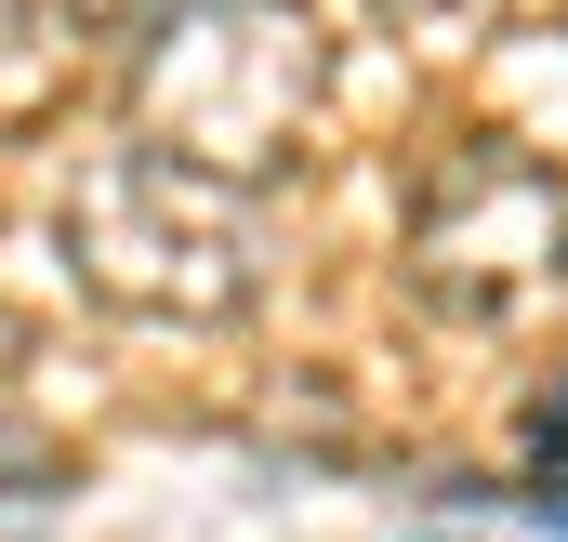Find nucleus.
Returning a JSON list of instances; mask_svg holds the SVG:
<instances>
[{"mask_svg": "<svg viewBox=\"0 0 568 542\" xmlns=\"http://www.w3.org/2000/svg\"><path fill=\"white\" fill-rule=\"evenodd\" d=\"M410 265L449 318H529L568 291V185L529 145H463L410 199Z\"/></svg>", "mask_w": 568, "mask_h": 542, "instance_id": "7ed1b4c3", "label": "nucleus"}, {"mask_svg": "<svg viewBox=\"0 0 568 542\" xmlns=\"http://www.w3.org/2000/svg\"><path fill=\"white\" fill-rule=\"evenodd\" d=\"M67 265L106 304H145V318H225L252 291L239 185L172 159V145H106L80 172V199H67Z\"/></svg>", "mask_w": 568, "mask_h": 542, "instance_id": "f03ea898", "label": "nucleus"}, {"mask_svg": "<svg viewBox=\"0 0 568 542\" xmlns=\"http://www.w3.org/2000/svg\"><path fill=\"white\" fill-rule=\"evenodd\" d=\"M133 107H145V145L252 185L278 172L304 120H317V27L304 0H172L159 40L133 53Z\"/></svg>", "mask_w": 568, "mask_h": 542, "instance_id": "f257e3e1", "label": "nucleus"}]
</instances>
